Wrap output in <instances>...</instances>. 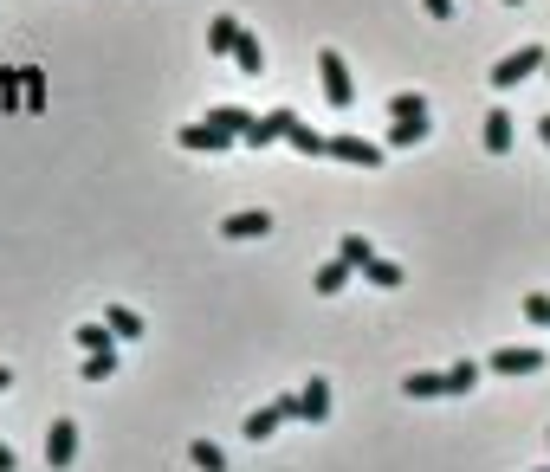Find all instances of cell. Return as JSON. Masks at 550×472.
<instances>
[{
  "label": "cell",
  "mask_w": 550,
  "mask_h": 472,
  "mask_svg": "<svg viewBox=\"0 0 550 472\" xmlns=\"http://www.w3.org/2000/svg\"><path fill=\"white\" fill-rule=\"evenodd\" d=\"M104 324H110V337H117V343H136V337H143V317H136L130 304H110Z\"/></svg>",
  "instance_id": "7c38bea8"
},
{
  "label": "cell",
  "mask_w": 550,
  "mask_h": 472,
  "mask_svg": "<svg viewBox=\"0 0 550 472\" xmlns=\"http://www.w3.org/2000/svg\"><path fill=\"white\" fill-rule=\"evenodd\" d=\"M428 130L434 123H389V143L382 149H415V143H428Z\"/></svg>",
  "instance_id": "cb8c5ba5"
},
{
  "label": "cell",
  "mask_w": 550,
  "mask_h": 472,
  "mask_svg": "<svg viewBox=\"0 0 550 472\" xmlns=\"http://www.w3.org/2000/svg\"><path fill=\"white\" fill-rule=\"evenodd\" d=\"M544 78H550V52H544Z\"/></svg>",
  "instance_id": "836d02e7"
},
{
  "label": "cell",
  "mask_w": 550,
  "mask_h": 472,
  "mask_svg": "<svg viewBox=\"0 0 550 472\" xmlns=\"http://www.w3.org/2000/svg\"><path fill=\"white\" fill-rule=\"evenodd\" d=\"M492 376H544V350H531V343H505V350H492Z\"/></svg>",
  "instance_id": "277c9868"
},
{
  "label": "cell",
  "mask_w": 550,
  "mask_h": 472,
  "mask_svg": "<svg viewBox=\"0 0 550 472\" xmlns=\"http://www.w3.org/2000/svg\"><path fill=\"white\" fill-rule=\"evenodd\" d=\"M402 395H408V401H440V395H447V382H440L434 369H415V376L402 382Z\"/></svg>",
  "instance_id": "ac0fdd59"
},
{
  "label": "cell",
  "mask_w": 550,
  "mask_h": 472,
  "mask_svg": "<svg viewBox=\"0 0 550 472\" xmlns=\"http://www.w3.org/2000/svg\"><path fill=\"white\" fill-rule=\"evenodd\" d=\"M292 408H298V421H311V427L330 421V382H324V376H311V382L292 395Z\"/></svg>",
  "instance_id": "52a82bcc"
},
{
  "label": "cell",
  "mask_w": 550,
  "mask_h": 472,
  "mask_svg": "<svg viewBox=\"0 0 550 472\" xmlns=\"http://www.w3.org/2000/svg\"><path fill=\"white\" fill-rule=\"evenodd\" d=\"M538 136H544V143H550V117H538Z\"/></svg>",
  "instance_id": "d6a6232c"
},
{
  "label": "cell",
  "mask_w": 550,
  "mask_h": 472,
  "mask_svg": "<svg viewBox=\"0 0 550 472\" xmlns=\"http://www.w3.org/2000/svg\"><path fill=\"white\" fill-rule=\"evenodd\" d=\"M72 460H78V421H52L46 427V466L65 472Z\"/></svg>",
  "instance_id": "8992f818"
},
{
  "label": "cell",
  "mask_w": 550,
  "mask_h": 472,
  "mask_svg": "<svg viewBox=\"0 0 550 472\" xmlns=\"http://www.w3.org/2000/svg\"><path fill=\"white\" fill-rule=\"evenodd\" d=\"M428 7V20H453V0H421Z\"/></svg>",
  "instance_id": "f546056e"
},
{
  "label": "cell",
  "mask_w": 550,
  "mask_h": 472,
  "mask_svg": "<svg viewBox=\"0 0 550 472\" xmlns=\"http://www.w3.org/2000/svg\"><path fill=\"white\" fill-rule=\"evenodd\" d=\"M531 72H544V46H518V52H505L499 65H492V91H512V85H525Z\"/></svg>",
  "instance_id": "3957f363"
},
{
  "label": "cell",
  "mask_w": 550,
  "mask_h": 472,
  "mask_svg": "<svg viewBox=\"0 0 550 472\" xmlns=\"http://www.w3.org/2000/svg\"><path fill=\"white\" fill-rule=\"evenodd\" d=\"M220 233H227V240H266V233H272V214H266V207H246V214H227V220H220Z\"/></svg>",
  "instance_id": "9c48e42d"
},
{
  "label": "cell",
  "mask_w": 550,
  "mask_h": 472,
  "mask_svg": "<svg viewBox=\"0 0 550 472\" xmlns=\"http://www.w3.org/2000/svg\"><path fill=\"white\" fill-rule=\"evenodd\" d=\"M356 279H369V285H376V291H395V285H402V266H395V259H369V266L363 272H356Z\"/></svg>",
  "instance_id": "ffe728a7"
},
{
  "label": "cell",
  "mask_w": 550,
  "mask_h": 472,
  "mask_svg": "<svg viewBox=\"0 0 550 472\" xmlns=\"http://www.w3.org/2000/svg\"><path fill=\"white\" fill-rule=\"evenodd\" d=\"M285 123H292V110H266V117H253V123H246V136H240V143H253V149L285 143Z\"/></svg>",
  "instance_id": "30bf717a"
},
{
  "label": "cell",
  "mask_w": 550,
  "mask_h": 472,
  "mask_svg": "<svg viewBox=\"0 0 550 472\" xmlns=\"http://www.w3.org/2000/svg\"><path fill=\"white\" fill-rule=\"evenodd\" d=\"M318 78H324V104L330 110H350L356 104V78H350V65H343V52H318Z\"/></svg>",
  "instance_id": "6da1fadb"
},
{
  "label": "cell",
  "mask_w": 550,
  "mask_h": 472,
  "mask_svg": "<svg viewBox=\"0 0 550 472\" xmlns=\"http://www.w3.org/2000/svg\"><path fill=\"white\" fill-rule=\"evenodd\" d=\"M188 460H195L201 472H227V453H220L214 440H195V447H188Z\"/></svg>",
  "instance_id": "4316f807"
},
{
  "label": "cell",
  "mask_w": 550,
  "mask_h": 472,
  "mask_svg": "<svg viewBox=\"0 0 550 472\" xmlns=\"http://www.w3.org/2000/svg\"><path fill=\"white\" fill-rule=\"evenodd\" d=\"M13 466H20V460H13V447H7V440H0V472H13Z\"/></svg>",
  "instance_id": "4dcf8cb0"
},
{
  "label": "cell",
  "mask_w": 550,
  "mask_h": 472,
  "mask_svg": "<svg viewBox=\"0 0 550 472\" xmlns=\"http://www.w3.org/2000/svg\"><path fill=\"white\" fill-rule=\"evenodd\" d=\"M233 65H240L246 78H259V72H266V52H259V39L246 33V26H240V39H233Z\"/></svg>",
  "instance_id": "4fadbf2b"
},
{
  "label": "cell",
  "mask_w": 550,
  "mask_h": 472,
  "mask_svg": "<svg viewBox=\"0 0 550 472\" xmlns=\"http://www.w3.org/2000/svg\"><path fill=\"white\" fill-rule=\"evenodd\" d=\"M525 317H531L538 330H550V298H544V291H531V298H525Z\"/></svg>",
  "instance_id": "83f0119b"
},
{
  "label": "cell",
  "mask_w": 550,
  "mask_h": 472,
  "mask_svg": "<svg viewBox=\"0 0 550 472\" xmlns=\"http://www.w3.org/2000/svg\"><path fill=\"white\" fill-rule=\"evenodd\" d=\"M324 156H330V162H350V169H369V175H376L382 162H389V149H382V143H369V136H350V130H343V136H330V149H324Z\"/></svg>",
  "instance_id": "7a4b0ae2"
},
{
  "label": "cell",
  "mask_w": 550,
  "mask_h": 472,
  "mask_svg": "<svg viewBox=\"0 0 550 472\" xmlns=\"http://www.w3.org/2000/svg\"><path fill=\"white\" fill-rule=\"evenodd\" d=\"M285 421H298L292 395H279V401H266V408H253V414H246V427H240V434H246V440L259 447V440H272V434H279Z\"/></svg>",
  "instance_id": "5b68a950"
},
{
  "label": "cell",
  "mask_w": 550,
  "mask_h": 472,
  "mask_svg": "<svg viewBox=\"0 0 550 472\" xmlns=\"http://www.w3.org/2000/svg\"><path fill=\"white\" fill-rule=\"evenodd\" d=\"M337 259H343V266H350V272H363V266H369V259H376V246H369V240H363V233H343V246H337Z\"/></svg>",
  "instance_id": "7402d4cb"
},
{
  "label": "cell",
  "mask_w": 550,
  "mask_h": 472,
  "mask_svg": "<svg viewBox=\"0 0 550 472\" xmlns=\"http://www.w3.org/2000/svg\"><path fill=\"white\" fill-rule=\"evenodd\" d=\"M0 110H26V72H0Z\"/></svg>",
  "instance_id": "603a6c76"
},
{
  "label": "cell",
  "mask_w": 550,
  "mask_h": 472,
  "mask_svg": "<svg viewBox=\"0 0 550 472\" xmlns=\"http://www.w3.org/2000/svg\"><path fill=\"white\" fill-rule=\"evenodd\" d=\"M350 279H356V272H350V266H343V259H324V266H318V272H311V285H318V291H324V298H337V291H343V285H350Z\"/></svg>",
  "instance_id": "2e32d148"
},
{
  "label": "cell",
  "mask_w": 550,
  "mask_h": 472,
  "mask_svg": "<svg viewBox=\"0 0 550 472\" xmlns=\"http://www.w3.org/2000/svg\"><path fill=\"white\" fill-rule=\"evenodd\" d=\"M389 117L395 123H428V97H421V91H395L389 97Z\"/></svg>",
  "instance_id": "9a60e30c"
},
{
  "label": "cell",
  "mask_w": 550,
  "mask_h": 472,
  "mask_svg": "<svg viewBox=\"0 0 550 472\" xmlns=\"http://www.w3.org/2000/svg\"><path fill=\"white\" fill-rule=\"evenodd\" d=\"M505 7H525V0H505Z\"/></svg>",
  "instance_id": "e575fe53"
},
{
  "label": "cell",
  "mask_w": 550,
  "mask_h": 472,
  "mask_svg": "<svg viewBox=\"0 0 550 472\" xmlns=\"http://www.w3.org/2000/svg\"><path fill=\"white\" fill-rule=\"evenodd\" d=\"M479 376H486L479 363H453V369H440V382H447V395H473V388H479Z\"/></svg>",
  "instance_id": "44dd1931"
},
{
  "label": "cell",
  "mask_w": 550,
  "mask_h": 472,
  "mask_svg": "<svg viewBox=\"0 0 550 472\" xmlns=\"http://www.w3.org/2000/svg\"><path fill=\"white\" fill-rule=\"evenodd\" d=\"M117 376V343H110V350H91L85 356V382H110Z\"/></svg>",
  "instance_id": "d4e9b609"
},
{
  "label": "cell",
  "mask_w": 550,
  "mask_h": 472,
  "mask_svg": "<svg viewBox=\"0 0 550 472\" xmlns=\"http://www.w3.org/2000/svg\"><path fill=\"white\" fill-rule=\"evenodd\" d=\"M20 72H26V110H39V104H46V78H39L33 65H20Z\"/></svg>",
  "instance_id": "f1b7e54d"
},
{
  "label": "cell",
  "mask_w": 550,
  "mask_h": 472,
  "mask_svg": "<svg viewBox=\"0 0 550 472\" xmlns=\"http://www.w3.org/2000/svg\"><path fill=\"white\" fill-rule=\"evenodd\" d=\"M285 143H292L298 149V156H324V149H330V136H318V130H311V123H285Z\"/></svg>",
  "instance_id": "5bb4252c"
},
{
  "label": "cell",
  "mask_w": 550,
  "mask_h": 472,
  "mask_svg": "<svg viewBox=\"0 0 550 472\" xmlns=\"http://www.w3.org/2000/svg\"><path fill=\"white\" fill-rule=\"evenodd\" d=\"M7 388H13V369H7V363H0V395H7Z\"/></svg>",
  "instance_id": "1f68e13d"
},
{
  "label": "cell",
  "mask_w": 550,
  "mask_h": 472,
  "mask_svg": "<svg viewBox=\"0 0 550 472\" xmlns=\"http://www.w3.org/2000/svg\"><path fill=\"white\" fill-rule=\"evenodd\" d=\"M486 149H492V156L512 149V110H486Z\"/></svg>",
  "instance_id": "e0dca14e"
},
{
  "label": "cell",
  "mask_w": 550,
  "mask_h": 472,
  "mask_svg": "<svg viewBox=\"0 0 550 472\" xmlns=\"http://www.w3.org/2000/svg\"><path fill=\"white\" fill-rule=\"evenodd\" d=\"M208 123H220V130H227L233 143H240L246 123H253V110H240V104H214V110H208Z\"/></svg>",
  "instance_id": "d6986e66"
},
{
  "label": "cell",
  "mask_w": 550,
  "mask_h": 472,
  "mask_svg": "<svg viewBox=\"0 0 550 472\" xmlns=\"http://www.w3.org/2000/svg\"><path fill=\"white\" fill-rule=\"evenodd\" d=\"M538 472H550V466H538Z\"/></svg>",
  "instance_id": "d590c367"
},
{
  "label": "cell",
  "mask_w": 550,
  "mask_h": 472,
  "mask_svg": "<svg viewBox=\"0 0 550 472\" xmlns=\"http://www.w3.org/2000/svg\"><path fill=\"white\" fill-rule=\"evenodd\" d=\"M72 337H78V350H85V356H91V350H110V343H117V337H110V324H78Z\"/></svg>",
  "instance_id": "484cf974"
},
{
  "label": "cell",
  "mask_w": 550,
  "mask_h": 472,
  "mask_svg": "<svg viewBox=\"0 0 550 472\" xmlns=\"http://www.w3.org/2000/svg\"><path fill=\"white\" fill-rule=\"evenodd\" d=\"M175 143H182V149H195V156H220V149H227L233 136L220 130V123H208V117H201V123H188V130L175 136Z\"/></svg>",
  "instance_id": "ba28073f"
},
{
  "label": "cell",
  "mask_w": 550,
  "mask_h": 472,
  "mask_svg": "<svg viewBox=\"0 0 550 472\" xmlns=\"http://www.w3.org/2000/svg\"><path fill=\"white\" fill-rule=\"evenodd\" d=\"M233 39H240V20H233V13H214L208 20V52L214 59H233Z\"/></svg>",
  "instance_id": "8fae6325"
}]
</instances>
